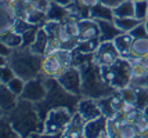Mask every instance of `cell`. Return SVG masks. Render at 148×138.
Segmentation results:
<instances>
[{
    "label": "cell",
    "instance_id": "cell-31",
    "mask_svg": "<svg viewBox=\"0 0 148 138\" xmlns=\"http://www.w3.org/2000/svg\"><path fill=\"white\" fill-rule=\"evenodd\" d=\"M134 17L140 21L148 18V0H137L134 1Z\"/></svg>",
    "mask_w": 148,
    "mask_h": 138
},
{
    "label": "cell",
    "instance_id": "cell-46",
    "mask_svg": "<svg viewBox=\"0 0 148 138\" xmlns=\"http://www.w3.org/2000/svg\"><path fill=\"white\" fill-rule=\"evenodd\" d=\"M13 1H14V0H13Z\"/></svg>",
    "mask_w": 148,
    "mask_h": 138
},
{
    "label": "cell",
    "instance_id": "cell-27",
    "mask_svg": "<svg viewBox=\"0 0 148 138\" xmlns=\"http://www.w3.org/2000/svg\"><path fill=\"white\" fill-rule=\"evenodd\" d=\"M115 17H134V1L133 0H125L119 6L112 8Z\"/></svg>",
    "mask_w": 148,
    "mask_h": 138
},
{
    "label": "cell",
    "instance_id": "cell-45",
    "mask_svg": "<svg viewBox=\"0 0 148 138\" xmlns=\"http://www.w3.org/2000/svg\"><path fill=\"white\" fill-rule=\"evenodd\" d=\"M133 1H137V0H133Z\"/></svg>",
    "mask_w": 148,
    "mask_h": 138
},
{
    "label": "cell",
    "instance_id": "cell-17",
    "mask_svg": "<svg viewBox=\"0 0 148 138\" xmlns=\"http://www.w3.org/2000/svg\"><path fill=\"white\" fill-rule=\"evenodd\" d=\"M84 124H86V120H84V119L82 118V115L76 111L73 115H72L71 122H69L68 127L65 128L62 137H65V138H80V137H83Z\"/></svg>",
    "mask_w": 148,
    "mask_h": 138
},
{
    "label": "cell",
    "instance_id": "cell-21",
    "mask_svg": "<svg viewBox=\"0 0 148 138\" xmlns=\"http://www.w3.org/2000/svg\"><path fill=\"white\" fill-rule=\"evenodd\" d=\"M35 54H39V55H43L45 57L46 54L49 53V35L46 32L45 27L39 28L38 36H36V40L32 43V46L29 47Z\"/></svg>",
    "mask_w": 148,
    "mask_h": 138
},
{
    "label": "cell",
    "instance_id": "cell-6",
    "mask_svg": "<svg viewBox=\"0 0 148 138\" xmlns=\"http://www.w3.org/2000/svg\"><path fill=\"white\" fill-rule=\"evenodd\" d=\"M72 113L65 106H57L47 112L45 118V133L43 137H62L65 128L72 119Z\"/></svg>",
    "mask_w": 148,
    "mask_h": 138
},
{
    "label": "cell",
    "instance_id": "cell-19",
    "mask_svg": "<svg viewBox=\"0 0 148 138\" xmlns=\"http://www.w3.org/2000/svg\"><path fill=\"white\" fill-rule=\"evenodd\" d=\"M58 43H60V48H64V50H71L73 51L76 48L79 40L69 32V29L66 27L65 22H61L60 25V31H58Z\"/></svg>",
    "mask_w": 148,
    "mask_h": 138
},
{
    "label": "cell",
    "instance_id": "cell-16",
    "mask_svg": "<svg viewBox=\"0 0 148 138\" xmlns=\"http://www.w3.org/2000/svg\"><path fill=\"white\" fill-rule=\"evenodd\" d=\"M79 24H80L79 41L100 39V27L97 21H94L93 18H84V20H79Z\"/></svg>",
    "mask_w": 148,
    "mask_h": 138
},
{
    "label": "cell",
    "instance_id": "cell-43",
    "mask_svg": "<svg viewBox=\"0 0 148 138\" xmlns=\"http://www.w3.org/2000/svg\"><path fill=\"white\" fill-rule=\"evenodd\" d=\"M145 27H147V33H148V18L145 20Z\"/></svg>",
    "mask_w": 148,
    "mask_h": 138
},
{
    "label": "cell",
    "instance_id": "cell-34",
    "mask_svg": "<svg viewBox=\"0 0 148 138\" xmlns=\"http://www.w3.org/2000/svg\"><path fill=\"white\" fill-rule=\"evenodd\" d=\"M0 122H1V130H0V137L1 138H6V137H18V134L15 133V130H14L13 127H11V124L7 122L6 119H3V118H0Z\"/></svg>",
    "mask_w": 148,
    "mask_h": 138
},
{
    "label": "cell",
    "instance_id": "cell-33",
    "mask_svg": "<svg viewBox=\"0 0 148 138\" xmlns=\"http://www.w3.org/2000/svg\"><path fill=\"white\" fill-rule=\"evenodd\" d=\"M39 28L38 25H33L32 28H29L26 32L22 33V39H24V41H22V46L25 47H31L32 46V43L36 40V36H38V32H39Z\"/></svg>",
    "mask_w": 148,
    "mask_h": 138
},
{
    "label": "cell",
    "instance_id": "cell-4",
    "mask_svg": "<svg viewBox=\"0 0 148 138\" xmlns=\"http://www.w3.org/2000/svg\"><path fill=\"white\" fill-rule=\"evenodd\" d=\"M101 73L105 83L115 90L127 87L132 80V59L121 57L112 65L101 66Z\"/></svg>",
    "mask_w": 148,
    "mask_h": 138
},
{
    "label": "cell",
    "instance_id": "cell-18",
    "mask_svg": "<svg viewBox=\"0 0 148 138\" xmlns=\"http://www.w3.org/2000/svg\"><path fill=\"white\" fill-rule=\"evenodd\" d=\"M97 24H98V27H100V41H110V40H114L116 36H119V35L122 33V31L116 27L114 21L97 20Z\"/></svg>",
    "mask_w": 148,
    "mask_h": 138
},
{
    "label": "cell",
    "instance_id": "cell-42",
    "mask_svg": "<svg viewBox=\"0 0 148 138\" xmlns=\"http://www.w3.org/2000/svg\"><path fill=\"white\" fill-rule=\"evenodd\" d=\"M140 62H141L143 65L145 66V69L148 71V54H147V55H144V57H143V58L140 59Z\"/></svg>",
    "mask_w": 148,
    "mask_h": 138
},
{
    "label": "cell",
    "instance_id": "cell-13",
    "mask_svg": "<svg viewBox=\"0 0 148 138\" xmlns=\"http://www.w3.org/2000/svg\"><path fill=\"white\" fill-rule=\"evenodd\" d=\"M77 112L82 115V118L86 122H90L94 119L100 118L103 115L101 108L98 105L96 98H90V97H82L77 105Z\"/></svg>",
    "mask_w": 148,
    "mask_h": 138
},
{
    "label": "cell",
    "instance_id": "cell-1",
    "mask_svg": "<svg viewBox=\"0 0 148 138\" xmlns=\"http://www.w3.org/2000/svg\"><path fill=\"white\" fill-rule=\"evenodd\" d=\"M11 124L18 137H43L45 133V122L40 118L36 105L28 99L19 98L17 105L4 116Z\"/></svg>",
    "mask_w": 148,
    "mask_h": 138
},
{
    "label": "cell",
    "instance_id": "cell-2",
    "mask_svg": "<svg viewBox=\"0 0 148 138\" xmlns=\"http://www.w3.org/2000/svg\"><path fill=\"white\" fill-rule=\"evenodd\" d=\"M46 84H47L46 98L38 102V104H35L39 111L40 118L43 119V122H45L47 112L53 108H57V106H65L72 113H75L77 111V105H79V101L82 98V95H75L68 90H65L64 87L58 83V80L56 77H47L46 76Z\"/></svg>",
    "mask_w": 148,
    "mask_h": 138
},
{
    "label": "cell",
    "instance_id": "cell-11",
    "mask_svg": "<svg viewBox=\"0 0 148 138\" xmlns=\"http://www.w3.org/2000/svg\"><path fill=\"white\" fill-rule=\"evenodd\" d=\"M18 15L15 13L13 0H0V32L13 31Z\"/></svg>",
    "mask_w": 148,
    "mask_h": 138
},
{
    "label": "cell",
    "instance_id": "cell-14",
    "mask_svg": "<svg viewBox=\"0 0 148 138\" xmlns=\"http://www.w3.org/2000/svg\"><path fill=\"white\" fill-rule=\"evenodd\" d=\"M132 59V80L130 84L133 88H148V71L140 62V59Z\"/></svg>",
    "mask_w": 148,
    "mask_h": 138
},
{
    "label": "cell",
    "instance_id": "cell-24",
    "mask_svg": "<svg viewBox=\"0 0 148 138\" xmlns=\"http://www.w3.org/2000/svg\"><path fill=\"white\" fill-rule=\"evenodd\" d=\"M22 41H24L22 35L18 33V32H15L14 29L0 35V43H3V44L8 46L10 48H15V47L22 46Z\"/></svg>",
    "mask_w": 148,
    "mask_h": 138
},
{
    "label": "cell",
    "instance_id": "cell-30",
    "mask_svg": "<svg viewBox=\"0 0 148 138\" xmlns=\"http://www.w3.org/2000/svg\"><path fill=\"white\" fill-rule=\"evenodd\" d=\"M100 39H94V40H86V41H79L76 46V51L83 54H94L96 50L100 46Z\"/></svg>",
    "mask_w": 148,
    "mask_h": 138
},
{
    "label": "cell",
    "instance_id": "cell-36",
    "mask_svg": "<svg viewBox=\"0 0 148 138\" xmlns=\"http://www.w3.org/2000/svg\"><path fill=\"white\" fill-rule=\"evenodd\" d=\"M119 92H121V95L123 97V99H125L126 102L136 104V97H137V94H136V88H133L132 86H127V87L121 88Z\"/></svg>",
    "mask_w": 148,
    "mask_h": 138
},
{
    "label": "cell",
    "instance_id": "cell-10",
    "mask_svg": "<svg viewBox=\"0 0 148 138\" xmlns=\"http://www.w3.org/2000/svg\"><path fill=\"white\" fill-rule=\"evenodd\" d=\"M94 58H96L97 64L100 66H108L112 65L114 62H116L121 58V54L118 51L114 40H110V41H101L100 43L98 48L94 53Z\"/></svg>",
    "mask_w": 148,
    "mask_h": 138
},
{
    "label": "cell",
    "instance_id": "cell-9",
    "mask_svg": "<svg viewBox=\"0 0 148 138\" xmlns=\"http://www.w3.org/2000/svg\"><path fill=\"white\" fill-rule=\"evenodd\" d=\"M98 105L101 108V112H103L104 116H107L108 119L116 118L119 115H122L123 112V106H125V99L121 95L119 90L114 94H111L108 97H104V98H98L97 99Z\"/></svg>",
    "mask_w": 148,
    "mask_h": 138
},
{
    "label": "cell",
    "instance_id": "cell-8",
    "mask_svg": "<svg viewBox=\"0 0 148 138\" xmlns=\"http://www.w3.org/2000/svg\"><path fill=\"white\" fill-rule=\"evenodd\" d=\"M56 79L58 80V83L62 86L65 90H68L75 95H82L83 97V92H82V73H80V69L77 66H68Z\"/></svg>",
    "mask_w": 148,
    "mask_h": 138
},
{
    "label": "cell",
    "instance_id": "cell-40",
    "mask_svg": "<svg viewBox=\"0 0 148 138\" xmlns=\"http://www.w3.org/2000/svg\"><path fill=\"white\" fill-rule=\"evenodd\" d=\"M122 1H125V0H101V3H103L104 6L111 7V8H115V7L119 6Z\"/></svg>",
    "mask_w": 148,
    "mask_h": 138
},
{
    "label": "cell",
    "instance_id": "cell-38",
    "mask_svg": "<svg viewBox=\"0 0 148 138\" xmlns=\"http://www.w3.org/2000/svg\"><path fill=\"white\" fill-rule=\"evenodd\" d=\"M33 25L29 22V21H26V20H22V18H18L17 20V22H15V27H14V31L15 32H18V33H22L26 32L29 28H32Z\"/></svg>",
    "mask_w": 148,
    "mask_h": 138
},
{
    "label": "cell",
    "instance_id": "cell-3",
    "mask_svg": "<svg viewBox=\"0 0 148 138\" xmlns=\"http://www.w3.org/2000/svg\"><path fill=\"white\" fill-rule=\"evenodd\" d=\"M7 64L11 66L18 77L28 82L42 75L43 55L35 54L29 47L19 46L13 48L10 57L7 58Z\"/></svg>",
    "mask_w": 148,
    "mask_h": 138
},
{
    "label": "cell",
    "instance_id": "cell-26",
    "mask_svg": "<svg viewBox=\"0 0 148 138\" xmlns=\"http://www.w3.org/2000/svg\"><path fill=\"white\" fill-rule=\"evenodd\" d=\"M114 22L122 32H132L141 21L136 17H114Z\"/></svg>",
    "mask_w": 148,
    "mask_h": 138
},
{
    "label": "cell",
    "instance_id": "cell-12",
    "mask_svg": "<svg viewBox=\"0 0 148 138\" xmlns=\"http://www.w3.org/2000/svg\"><path fill=\"white\" fill-rule=\"evenodd\" d=\"M108 118L101 115L100 118L86 122L84 124V138H110V133L107 128Z\"/></svg>",
    "mask_w": 148,
    "mask_h": 138
},
{
    "label": "cell",
    "instance_id": "cell-41",
    "mask_svg": "<svg viewBox=\"0 0 148 138\" xmlns=\"http://www.w3.org/2000/svg\"><path fill=\"white\" fill-rule=\"evenodd\" d=\"M53 1H56V3H58V4H61L64 7H71L75 3V0H53Z\"/></svg>",
    "mask_w": 148,
    "mask_h": 138
},
{
    "label": "cell",
    "instance_id": "cell-23",
    "mask_svg": "<svg viewBox=\"0 0 148 138\" xmlns=\"http://www.w3.org/2000/svg\"><path fill=\"white\" fill-rule=\"evenodd\" d=\"M133 36L130 35L129 32H122L119 36H116L114 39V43H115L118 51L121 54V57H126L129 58L130 55V47H132V43H133Z\"/></svg>",
    "mask_w": 148,
    "mask_h": 138
},
{
    "label": "cell",
    "instance_id": "cell-20",
    "mask_svg": "<svg viewBox=\"0 0 148 138\" xmlns=\"http://www.w3.org/2000/svg\"><path fill=\"white\" fill-rule=\"evenodd\" d=\"M71 15V11L68 7H64L58 4L56 1H50V6L46 11V18L47 21H57V22H64L68 17Z\"/></svg>",
    "mask_w": 148,
    "mask_h": 138
},
{
    "label": "cell",
    "instance_id": "cell-35",
    "mask_svg": "<svg viewBox=\"0 0 148 138\" xmlns=\"http://www.w3.org/2000/svg\"><path fill=\"white\" fill-rule=\"evenodd\" d=\"M7 87L11 90L13 92H15L17 95L19 97V94L22 92V90H24V86H25V80H22L21 77H18V76H15L13 80H10L8 83H7Z\"/></svg>",
    "mask_w": 148,
    "mask_h": 138
},
{
    "label": "cell",
    "instance_id": "cell-29",
    "mask_svg": "<svg viewBox=\"0 0 148 138\" xmlns=\"http://www.w3.org/2000/svg\"><path fill=\"white\" fill-rule=\"evenodd\" d=\"M15 76H17L15 72L11 69V66L7 64V58H1V64H0V83L1 84H7Z\"/></svg>",
    "mask_w": 148,
    "mask_h": 138
},
{
    "label": "cell",
    "instance_id": "cell-5",
    "mask_svg": "<svg viewBox=\"0 0 148 138\" xmlns=\"http://www.w3.org/2000/svg\"><path fill=\"white\" fill-rule=\"evenodd\" d=\"M72 65V51L64 48L51 50L43 57L42 73L47 77H58L68 66Z\"/></svg>",
    "mask_w": 148,
    "mask_h": 138
},
{
    "label": "cell",
    "instance_id": "cell-22",
    "mask_svg": "<svg viewBox=\"0 0 148 138\" xmlns=\"http://www.w3.org/2000/svg\"><path fill=\"white\" fill-rule=\"evenodd\" d=\"M148 54V36L144 37H134L132 47H130V55L129 58L133 59H141L144 55Z\"/></svg>",
    "mask_w": 148,
    "mask_h": 138
},
{
    "label": "cell",
    "instance_id": "cell-25",
    "mask_svg": "<svg viewBox=\"0 0 148 138\" xmlns=\"http://www.w3.org/2000/svg\"><path fill=\"white\" fill-rule=\"evenodd\" d=\"M114 11L111 7L104 6L103 3H100L98 6L93 7L90 10V18L93 20H108V21H114Z\"/></svg>",
    "mask_w": 148,
    "mask_h": 138
},
{
    "label": "cell",
    "instance_id": "cell-7",
    "mask_svg": "<svg viewBox=\"0 0 148 138\" xmlns=\"http://www.w3.org/2000/svg\"><path fill=\"white\" fill-rule=\"evenodd\" d=\"M47 95V84H46V76L42 73L38 77L25 82L24 90L19 94V98L28 99L33 104H38L43 101Z\"/></svg>",
    "mask_w": 148,
    "mask_h": 138
},
{
    "label": "cell",
    "instance_id": "cell-37",
    "mask_svg": "<svg viewBox=\"0 0 148 138\" xmlns=\"http://www.w3.org/2000/svg\"><path fill=\"white\" fill-rule=\"evenodd\" d=\"M133 37H144V36H148L147 33V27H145V21H141L137 27L132 31V32H129Z\"/></svg>",
    "mask_w": 148,
    "mask_h": 138
},
{
    "label": "cell",
    "instance_id": "cell-39",
    "mask_svg": "<svg viewBox=\"0 0 148 138\" xmlns=\"http://www.w3.org/2000/svg\"><path fill=\"white\" fill-rule=\"evenodd\" d=\"M79 6L84 7V8H87V10H91L93 7L98 6L100 3H101V0H75Z\"/></svg>",
    "mask_w": 148,
    "mask_h": 138
},
{
    "label": "cell",
    "instance_id": "cell-44",
    "mask_svg": "<svg viewBox=\"0 0 148 138\" xmlns=\"http://www.w3.org/2000/svg\"><path fill=\"white\" fill-rule=\"evenodd\" d=\"M144 112L147 113V116H148V106H147V108H145V109H144Z\"/></svg>",
    "mask_w": 148,
    "mask_h": 138
},
{
    "label": "cell",
    "instance_id": "cell-28",
    "mask_svg": "<svg viewBox=\"0 0 148 138\" xmlns=\"http://www.w3.org/2000/svg\"><path fill=\"white\" fill-rule=\"evenodd\" d=\"M136 130L140 137H148V116L144 111H141L133 122Z\"/></svg>",
    "mask_w": 148,
    "mask_h": 138
},
{
    "label": "cell",
    "instance_id": "cell-15",
    "mask_svg": "<svg viewBox=\"0 0 148 138\" xmlns=\"http://www.w3.org/2000/svg\"><path fill=\"white\" fill-rule=\"evenodd\" d=\"M19 97L13 92L6 84L0 83V116H4L17 105Z\"/></svg>",
    "mask_w": 148,
    "mask_h": 138
},
{
    "label": "cell",
    "instance_id": "cell-32",
    "mask_svg": "<svg viewBox=\"0 0 148 138\" xmlns=\"http://www.w3.org/2000/svg\"><path fill=\"white\" fill-rule=\"evenodd\" d=\"M136 106L144 111L148 106V88H136Z\"/></svg>",
    "mask_w": 148,
    "mask_h": 138
}]
</instances>
